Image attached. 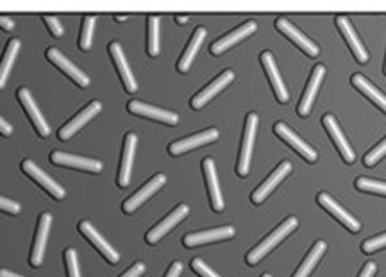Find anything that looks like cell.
I'll return each instance as SVG.
<instances>
[{"instance_id": "cell-10", "label": "cell", "mask_w": 386, "mask_h": 277, "mask_svg": "<svg viewBox=\"0 0 386 277\" xmlns=\"http://www.w3.org/2000/svg\"><path fill=\"white\" fill-rule=\"evenodd\" d=\"M188 211H189V208L186 206V204H181V206L175 208V210L172 211V213L168 215L165 220L159 222L156 227H152L151 231L147 232V242H148V244H158V242L161 240V238H163V236L167 234L168 231H172V229H174L175 225H177L179 222L182 220V218H186Z\"/></svg>"}, {"instance_id": "cell-31", "label": "cell", "mask_w": 386, "mask_h": 277, "mask_svg": "<svg viewBox=\"0 0 386 277\" xmlns=\"http://www.w3.org/2000/svg\"><path fill=\"white\" fill-rule=\"evenodd\" d=\"M326 252V244L324 242H317L315 244V247L311 249L310 254H308V258L304 259L303 265L299 266V270L296 272V276L293 277H308L311 273V270L315 268V265L318 263V259L322 258V254Z\"/></svg>"}, {"instance_id": "cell-12", "label": "cell", "mask_w": 386, "mask_h": 277, "mask_svg": "<svg viewBox=\"0 0 386 277\" xmlns=\"http://www.w3.org/2000/svg\"><path fill=\"white\" fill-rule=\"evenodd\" d=\"M216 138H218V131H216V129H208V131H202L199 132V135H193L189 136V138L179 140V142L172 143V145L168 147V152H170L172 156H179V154H185L188 152V150L197 149V147L208 145V143L215 142Z\"/></svg>"}, {"instance_id": "cell-49", "label": "cell", "mask_w": 386, "mask_h": 277, "mask_svg": "<svg viewBox=\"0 0 386 277\" xmlns=\"http://www.w3.org/2000/svg\"><path fill=\"white\" fill-rule=\"evenodd\" d=\"M385 74H386V64H385Z\"/></svg>"}, {"instance_id": "cell-19", "label": "cell", "mask_w": 386, "mask_h": 277, "mask_svg": "<svg viewBox=\"0 0 386 277\" xmlns=\"http://www.w3.org/2000/svg\"><path fill=\"white\" fill-rule=\"evenodd\" d=\"M110 54H111V57H113V63H115V67H117L118 74H120L122 81H124L125 90H127L129 94H133V91H136L138 90L136 79H134L133 72H131V68H129L127 60H125L124 50H122V47L118 45V43H111V45H110Z\"/></svg>"}, {"instance_id": "cell-41", "label": "cell", "mask_w": 386, "mask_h": 277, "mask_svg": "<svg viewBox=\"0 0 386 277\" xmlns=\"http://www.w3.org/2000/svg\"><path fill=\"white\" fill-rule=\"evenodd\" d=\"M144 272H145L144 263H136V265H134L133 268H129L127 272H125L122 277H140Z\"/></svg>"}, {"instance_id": "cell-37", "label": "cell", "mask_w": 386, "mask_h": 277, "mask_svg": "<svg viewBox=\"0 0 386 277\" xmlns=\"http://www.w3.org/2000/svg\"><path fill=\"white\" fill-rule=\"evenodd\" d=\"M386 247V232L385 234H379L375 236V238H370V240H367L363 244V252H367V254H370V252L379 251V249Z\"/></svg>"}, {"instance_id": "cell-35", "label": "cell", "mask_w": 386, "mask_h": 277, "mask_svg": "<svg viewBox=\"0 0 386 277\" xmlns=\"http://www.w3.org/2000/svg\"><path fill=\"white\" fill-rule=\"evenodd\" d=\"M386 156V138L382 140L381 143H379V145H375L374 149L370 150V152L367 154V156H365V165L367 166H374L375 163L379 162V159H381V157H385Z\"/></svg>"}, {"instance_id": "cell-29", "label": "cell", "mask_w": 386, "mask_h": 277, "mask_svg": "<svg viewBox=\"0 0 386 277\" xmlns=\"http://www.w3.org/2000/svg\"><path fill=\"white\" fill-rule=\"evenodd\" d=\"M351 81L352 84L361 91V94L367 95L372 102H375V104H378L379 108L386 113V95L381 94V91H379L378 88L370 83V81H367V79H365L361 74H354Z\"/></svg>"}, {"instance_id": "cell-3", "label": "cell", "mask_w": 386, "mask_h": 277, "mask_svg": "<svg viewBox=\"0 0 386 277\" xmlns=\"http://www.w3.org/2000/svg\"><path fill=\"white\" fill-rule=\"evenodd\" d=\"M50 162H52L54 165H64L70 166V169L86 170V172H100V170H103V163L97 162V159L74 156V154L61 152V150H56V152L50 154Z\"/></svg>"}, {"instance_id": "cell-17", "label": "cell", "mask_w": 386, "mask_h": 277, "mask_svg": "<svg viewBox=\"0 0 386 277\" xmlns=\"http://www.w3.org/2000/svg\"><path fill=\"white\" fill-rule=\"evenodd\" d=\"M324 125H326L327 132H329L331 140L334 142V145L338 147V150H340L341 157H344L347 163H352L354 159H356V154H354V150H352V147L349 145L347 138L344 136V132H341L340 125H338L337 118H334L333 115H326L324 116Z\"/></svg>"}, {"instance_id": "cell-46", "label": "cell", "mask_w": 386, "mask_h": 277, "mask_svg": "<svg viewBox=\"0 0 386 277\" xmlns=\"http://www.w3.org/2000/svg\"><path fill=\"white\" fill-rule=\"evenodd\" d=\"M0 277H23V276H18V273H13V272H9V270H2V272H0Z\"/></svg>"}, {"instance_id": "cell-13", "label": "cell", "mask_w": 386, "mask_h": 277, "mask_svg": "<svg viewBox=\"0 0 386 277\" xmlns=\"http://www.w3.org/2000/svg\"><path fill=\"white\" fill-rule=\"evenodd\" d=\"M18 101L22 102L23 109H25L27 115H29V118L33 120V124H35L36 131L40 132V136L47 138V136L50 135L49 124H47L45 118H43V115L40 113V109H38V106H36L35 98H33V95H30V91L27 90V88H20V90H18Z\"/></svg>"}, {"instance_id": "cell-38", "label": "cell", "mask_w": 386, "mask_h": 277, "mask_svg": "<svg viewBox=\"0 0 386 277\" xmlns=\"http://www.w3.org/2000/svg\"><path fill=\"white\" fill-rule=\"evenodd\" d=\"M192 268L195 270V272H197V273H201L202 277H220L218 273L213 272V270L209 268V266L206 265V263L202 261V259H199V258L193 259V261H192Z\"/></svg>"}, {"instance_id": "cell-5", "label": "cell", "mask_w": 386, "mask_h": 277, "mask_svg": "<svg viewBox=\"0 0 386 277\" xmlns=\"http://www.w3.org/2000/svg\"><path fill=\"white\" fill-rule=\"evenodd\" d=\"M276 26H277V29H279L281 33L284 34V36L290 38V40H292V42L296 43L297 47H300V49H303L304 52L308 54V56H311V57L318 56V52H320V49H318V47L315 45L313 42H311V40L306 36V34L300 33V30L297 29V27L293 26V23L290 22V20H286V18H277Z\"/></svg>"}, {"instance_id": "cell-15", "label": "cell", "mask_w": 386, "mask_h": 277, "mask_svg": "<svg viewBox=\"0 0 386 277\" xmlns=\"http://www.w3.org/2000/svg\"><path fill=\"white\" fill-rule=\"evenodd\" d=\"M233 79H235V74H233L231 70H228V72H223V74H220L218 77H216L211 84H208V86H206L204 90L201 91V94H197V95H195V97H193L192 108L193 109L204 108V106L208 104V102L211 101V98L215 97L216 94H220V91H222L223 88L228 86V84L233 83Z\"/></svg>"}, {"instance_id": "cell-45", "label": "cell", "mask_w": 386, "mask_h": 277, "mask_svg": "<svg viewBox=\"0 0 386 277\" xmlns=\"http://www.w3.org/2000/svg\"><path fill=\"white\" fill-rule=\"evenodd\" d=\"M0 26L4 27V30L15 29V22L11 18H8V16H0Z\"/></svg>"}, {"instance_id": "cell-47", "label": "cell", "mask_w": 386, "mask_h": 277, "mask_svg": "<svg viewBox=\"0 0 386 277\" xmlns=\"http://www.w3.org/2000/svg\"><path fill=\"white\" fill-rule=\"evenodd\" d=\"M175 20H177V23H188V16H177V18H175Z\"/></svg>"}, {"instance_id": "cell-9", "label": "cell", "mask_w": 386, "mask_h": 277, "mask_svg": "<svg viewBox=\"0 0 386 277\" xmlns=\"http://www.w3.org/2000/svg\"><path fill=\"white\" fill-rule=\"evenodd\" d=\"M318 204H320L322 208H326V210L329 211V213L333 215L337 220H340L341 224H344L345 227L349 229V231L358 232L361 229V224L358 222V218H354L351 213H349V211H345L344 208H341L340 204H338L329 193H320V195H318Z\"/></svg>"}, {"instance_id": "cell-44", "label": "cell", "mask_w": 386, "mask_h": 277, "mask_svg": "<svg viewBox=\"0 0 386 277\" xmlns=\"http://www.w3.org/2000/svg\"><path fill=\"white\" fill-rule=\"evenodd\" d=\"M182 272V265L181 263H174V265L170 266V270H168L167 277H179Z\"/></svg>"}, {"instance_id": "cell-23", "label": "cell", "mask_w": 386, "mask_h": 277, "mask_svg": "<svg viewBox=\"0 0 386 277\" xmlns=\"http://www.w3.org/2000/svg\"><path fill=\"white\" fill-rule=\"evenodd\" d=\"M50 224H52V217L49 213H43L40 217L38 234H36L35 247H33V254H30V265L33 266H40L43 263V254H45L47 240H49Z\"/></svg>"}, {"instance_id": "cell-20", "label": "cell", "mask_w": 386, "mask_h": 277, "mask_svg": "<svg viewBox=\"0 0 386 277\" xmlns=\"http://www.w3.org/2000/svg\"><path fill=\"white\" fill-rule=\"evenodd\" d=\"M337 26L340 27L341 34H344V38L347 40L349 47H351L352 54H354V57H356V61H360V63H367L368 61V52L367 49L363 47V43L360 42V38H358L356 30L352 29L351 22H349L347 16H337Z\"/></svg>"}, {"instance_id": "cell-4", "label": "cell", "mask_w": 386, "mask_h": 277, "mask_svg": "<svg viewBox=\"0 0 386 277\" xmlns=\"http://www.w3.org/2000/svg\"><path fill=\"white\" fill-rule=\"evenodd\" d=\"M165 183H167V177H165L163 174H158V176L152 177V179L148 181L145 186H141L140 190H138L136 193L131 197V199L125 200V203H124L125 213H133V211H136L138 208H140L144 203H147V200L151 199L152 195H154L156 191L159 190V188L163 186Z\"/></svg>"}, {"instance_id": "cell-43", "label": "cell", "mask_w": 386, "mask_h": 277, "mask_svg": "<svg viewBox=\"0 0 386 277\" xmlns=\"http://www.w3.org/2000/svg\"><path fill=\"white\" fill-rule=\"evenodd\" d=\"M0 132H2L4 136L13 135V128L8 124V120H6V118H0Z\"/></svg>"}, {"instance_id": "cell-16", "label": "cell", "mask_w": 386, "mask_h": 277, "mask_svg": "<svg viewBox=\"0 0 386 277\" xmlns=\"http://www.w3.org/2000/svg\"><path fill=\"white\" fill-rule=\"evenodd\" d=\"M127 108H129V111H131V113H134V115L145 116V118L159 120V122H163V124H168V125L179 124V116L175 115V113L165 111V109H159V108H154V106L144 104V102H140V101L129 102Z\"/></svg>"}, {"instance_id": "cell-32", "label": "cell", "mask_w": 386, "mask_h": 277, "mask_svg": "<svg viewBox=\"0 0 386 277\" xmlns=\"http://www.w3.org/2000/svg\"><path fill=\"white\" fill-rule=\"evenodd\" d=\"M159 54V18L151 16L148 18V56H158Z\"/></svg>"}, {"instance_id": "cell-2", "label": "cell", "mask_w": 386, "mask_h": 277, "mask_svg": "<svg viewBox=\"0 0 386 277\" xmlns=\"http://www.w3.org/2000/svg\"><path fill=\"white\" fill-rule=\"evenodd\" d=\"M256 131H257V115L256 113H250V115L247 116V122H245L242 152H240V162H238V174L242 177H245L247 174H249L250 157H252V147H254V138H256Z\"/></svg>"}, {"instance_id": "cell-48", "label": "cell", "mask_w": 386, "mask_h": 277, "mask_svg": "<svg viewBox=\"0 0 386 277\" xmlns=\"http://www.w3.org/2000/svg\"><path fill=\"white\" fill-rule=\"evenodd\" d=\"M263 277H270V276H269V273H265V276H263Z\"/></svg>"}, {"instance_id": "cell-18", "label": "cell", "mask_w": 386, "mask_h": 277, "mask_svg": "<svg viewBox=\"0 0 386 277\" xmlns=\"http://www.w3.org/2000/svg\"><path fill=\"white\" fill-rule=\"evenodd\" d=\"M290 172H292V163H290V162L281 163V165L277 166L276 170H274L272 176H270L269 179H267L265 183L262 184V186H259L256 191H254V193H252V203L254 204H262L263 200H265L267 197H269V195L272 193L274 190H276L277 184H279L281 181H283L284 177H286Z\"/></svg>"}, {"instance_id": "cell-8", "label": "cell", "mask_w": 386, "mask_h": 277, "mask_svg": "<svg viewBox=\"0 0 386 277\" xmlns=\"http://www.w3.org/2000/svg\"><path fill=\"white\" fill-rule=\"evenodd\" d=\"M274 131H276L277 136H281V138H283L288 145L292 147V149H296L297 152H299L300 156L306 159V162L313 163L315 159H317V152H315L313 147L308 145L303 138H299V136H297L292 129L288 128L286 124H283V122H277L276 128H274Z\"/></svg>"}, {"instance_id": "cell-14", "label": "cell", "mask_w": 386, "mask_h": 277, "mask_svg": "<svg viewBox=\"0 0 386 277\" xmlns=\"http://www.w3.org/2000/svg\"><path fill=\"white\" fill-rule=\"evenodd\" d=\"M100 109H103V106H100V102H91L90 106H86V108L83 109V111L79 113L77 116H74L72 120L69 122V124L64 125V128L59 129V132H57V136H59V140H70L74 135H76L77 131H79L81 128H83L84 124H88V122L93 118V116H97L100 113Z\"/></svg>"}, {"instance_id": "cell-33", "label": "cell", "mask_w": 386, "mask_h": 277, "mask_svg": "<svg viewBox=\"0 0 386 277\" xmlns=\"http://www.w3.org/2000/svg\"><path fill=\"white\" fill-rule=\"evenodd\" d=\"M93 29H95V18L93 16H86L83 20V30H81V49L90 50L91 47V38H93Z\"/></svg>"}, {"instance_id": "cell-1", "label": "cell", "mask_w": 386, "mask_h": 277, "mask_svg": "<svg viewBox=\"0 0 386 277\" xmlns=\"http://www.w3.org/2000/svg\"><path fill=\"white\" fill-rule=\"evenodd\" d=\"M297 224H299V222H297L296 217L286 218V220H284L283 224L276 229V231H272V234H270L267 240H263L256 249H252V251L249 252V256H247V261H249V265H256L257 261H262V259L265 258V256L269 254V252L272 251V249L276 247L279 242H283L284 238H286V236L297 227Z\"/></svg>"}, {"instance_id": "cell-6", "label": "cell", "mask_w": 386, "mask_h": 277, "mask_svg": "<svg viewBox=\"0 0 386 277\" xmlns=\"http://www.w3.org/2000/svg\"><path fill=\"white\" fill-rule=\"evenodd\" d=\"M22 170L27 174L29 177L36 181L42 188H45L50 195H52L54 199H63L64 197V190L52 179V177L47 176L35 162H30V159H23L22 162Z\"/></svg>"}, {"instance_id": "cell-24", "label": "cell", "mask_w": 386, "mask_h": 277, "mask_svg": "<svg viewBox=\"0 0 386 277\" xmlns=\"http://www.w3.org/2000/svg\"><path fill=\"white\" fill-rule=\"evenodd\" d=\"M136 135L129 132L125 136V145H124V156H122V165H120V174H118V186L125 188L131 181V170H133V159H134V150H136Z\"/></svg>"}, {"instance_id": "cell-11", "label": "cell", "mask_w": 386, "mask_h": 277, "mask_svg": "<svg viewBox=\"0 0 386 277\" xmlns=\"http://www.w3.org/2000/svg\"><path fill=\"white\" fill-rule=\"evenodd\" d=\"M324 77H326V67H324V64H318V67H315L313 74H311L310 83H308L306 91H304L303 98H300V102H299V109H297L300 116L310 115L311 108H313L315 97H317L318 88H320Z\"/></svg>"}, {"instance_id": "cell-27", "label": "cell", "mask_w": 386, "mask_h": 277, "mask_svg": "<svg viewBox=\"0 0 386 277\" xmlns=\"http://www.w3.org/2000/svg\"><path fill=\"white\" fill-rule=\"evenodd\" d=\"M204 177L206 183H208L209 195H211V206L215 211H223V197L222 191H220L218 186V177H216L215 163L213 159H204Z\"/></svg>"}, {"instance_id": "cell-42", "label": "cell", "mask_w": 386, "mask_h": 277, "mask_svg": "<svg viewBox=\"0 0 386 277\" xmlns=\"http://www.w3.org/2000/svg\"><path fill=\"white\" fill-rule=\"evenodd\" d=\"M375 270H378V265H375L374 261L367 263V265H365V268H363V272L360 273V277H374Z\"/></svg>"}, {"instance_id": "cell-21", "label": "cell", "mask_w": 386, "mask_h": 277, "mask_svg": "<svg viewBox=\"0 0 386 277\" xmlns=\"http://www.w3.org/2000/svg\"><path fill=\"white\" fill-rule=\"evenodd\" d=\"M47 57H49V60L52 61V63L56 64L57 68H61V70H63L64 74L69 75V77H72L74 81H76V83L79 84V86L86 88L88 84H90V77H88V75L84 74V72H81L79 68H77L76 64L72 63V61L66 60V57H64L63 54H61L57 49H49V50H47Z\"/></svg>"}, {"instance_id": "cell-40", "label": "cell", "mask_w": 386, "mask_h": 277, "mask_svg": "<svg viewBox=\"0 0 386 277\" xmlns=\"http://www.w3.org/2000/svg\"><path fill=\"white\" fill-rule=\"evenodd\" d=\"M45 23L49 26L50 33L54 34L56 38L63 36V27H61V23L57 22V18H54V16H45Z\"/></svg>"}, {"instance_id": "cell-30", "label": "cell", "mask_w": 386, "mask_h": 277, "mask_svg": "<svg viewBox=\"0 0 386 277\" xmlns=\"http://www.w3.org/2000/svg\"><path fill=\"white\" fill-rule=\"evenodd\" d=\"M20 50V40H11L8 45V50L4 54V60L0 63V88H4L8 83V75L11 72L13 63H15L16 56H18Z\"/></svg>"}, {"instance_id": "cell-7", "label": "cell", "mask_w": 386, "mask_h": 277, "mask_svg": "<svg viewBox=\"0 0 386 277\" xmlns=\"http://www.w3.org/2000/svg\"><path fill=\"white\" fill-rule=\"evenodd\" d=\"M235 236V229L231 225H226V227H216L209 229V231H201V232H192V234H186L182 244L186 247H197V245H206L211 244V242L218 240H228Z\"/></svg>"}, {"instance_id": "cell-26", "label": "cell", "mask_w": 386, "mask_h": 277, "mask_svg": "<svg viewBox=\"0 0 386 277\" xmlns=\"http://www.w3.org/2000/svg\"><path fill=\"white\" fill-rule=\"evenodd\" d=\"M79 229H81V232H83V234L86 236L88 240H90L91 244L95 245V247H97L100 252H103L104 258H106L107 261H110V263H117L118 259H120V256H118V252L115 251V249L111 247V245L107 244L106 240H104V238L99 234V232L95 231L93 225H91L90 222L83 220V222H81V224H79Z\"/></svg>"}, {"instance_id": "cell-34", "label": "cell", "mask_w": 386, "mask_h": 277, "mask_svg": "<svg viewBox=\"0 0 386 277\" xmlns=\"http://www.w3.org/2000/svg\"><path fill=\"white\" fill-rule=\"evenodd\" d=\"M356 188L358 190H363V191H372V193L386 195V183L368 179V177H360V179L356 181Z\"/></svg>"}, {"instance_id": "cell-28", "label": "cell", "mask_w": 386, "mask_h": 277, "mask_svg": "<svg viewBox=\"0 0 386 277\" xmlns=\"http://www.w3.org/2000/svg\"><path fill=\"white\" fill-rule=\"evenodd\" d=\"M206 38V29L204 27H199L197 30H195V34H193V38L189 40V43L186 45L185 54H182V57L179 60L177 63V70L181 72V74H186V72L189 70V67H192V61L195 60V56H197L199 49H201L202 42H204Z\"/></svg>"}, {"instance_id": "cell-22", "label": "cell", "mask_w": 386, "mask_h": 277, "mask_svg": "<svg viewBox=\"0 0 386 277\" xmlns=\"http://www.w3.org/2000/svg\"><path fill=\"white\" fill-rule=\"evenodd\" d=\"M254 33H256V22H252V20H250V22L243 23V26L238 27V29H236V30H231V33H229L228 36L220 38L218 42L213 43V45H211V54H215V56H220V54L226 52V50H228L229 47L236 45V43H238V42H242L243 38L250 36V34H254Z\"/></svg>"}, {"instance_id": "cell-25", "label": "cell", "mask_w": 386, "mask_h": 277, "mask_svg": "<svg viewBox=\"0 0 386 277\" xmlns=\"http://www.w3.org/2000/svg\"><path fill=\"white\" fill-rule=\"evenodd\" d=\"M262 63H263V67H265L267 75H269L270 84H272L274 91H276L277 101H279V102H288L290 95H288V90H286V86H284L283 77H281L279 70H277V64H276V61H274L272 54H270V52H263L262 54Z\"/></svg>"}, {"instance_id": "cell-39", "label": "cell", "mask_w": 386, "mask_h": 277, "mask_svg": "<svg viewBox=\"0 0 386 277\" xmlns=\"http://www.w3.org/2000/svg\"><path fill=\"white\" fill-rule=\"evenodd\" d=\"M0 210L6 211V213L16 215L20 213V204H16L15 200L8 199V197H0Z\"/></svg>"}, {"instance_id": "cell-36", "label": "cell", "mask_w": 386, "mask_h": 277, "mask_svg": "<svg viewBox=\"0 0 386 277\" xmlns=\"http://www.w3.org/2000/svg\"><path fill=\"white\" fill-rule=\"evenodd\" d=\"M64 259H66V268H69V277H81L79 263H77L76 249H66L64 251Z\"/></svg>"}]
</instances>
